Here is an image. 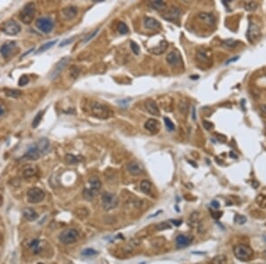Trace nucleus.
Returning a JSON list of instances; mask_svg holds the SVG:
<instances>
[{"label": "nucleus", "instance_id": "1", "mask_svg": "<svg viewBox=\"0 0 266 264\" xmlns=\"http://www.w3.org/2000/svg\"><path fill=\"white\" fill-rule=\"evenodd\" d=\"M92 114L100 119H108L113 116V111L104 104L98 102H92L91 104Z\"/></svg>", "mask_w": 266, "mask_h": 264}, {"label": "nucleus", "instance_id": "2", "mask_svg": "<svg viewBox=\"0 0 266 264\" xmlns=\"http://www.w3.org/2000/svg\"><path fill=\"white\" fill-rule=\"evenodd\" d=\"M35 14H36L35 4L32 2L28 3L20 13V20L24 24H30L33 21Z\"/></svg>", "mask_w": 266, "mask_h": 264}, {"label": "nucleus", "instance_id": "3", "mask_svg": "<svg viewBox=\"0 0 266 264\" xmlns=\"http://www.w3.org/2000/svg\"><path fill=\"white\" fill-rule=\"evenodd\" d=\"M233 253L237 259L241 262H249L253 256V250L248 246L245 245H237L233 249Z\"/></svg>", "mask_w": 266, "mask_h": 264}, {"label": "nucleus", "instance_id": "4", "mask_svg": "<svg viewBox=\"0 0 266 264\" xmlns=\"http://www.w3.org/2000/svg\"><path fill=\"white\" fill-rule=\"evenodd\" d=\"M59 239L63 245H71L79 239V233L75 229H67L60 233Z\"/></svg>", "mask_w": 266, "mask_h": 264}, {"label": "nucleus", "instance_id": "5", "mask_svg": "<svg viewBox=\"0 0 266 264\" xmlns=\"http://www.w3.org/2000/svg\"><path fill=\"white\" fill-rule=\"evenodd\" d=\"M101 200H102V206L106 211H110L116 208L119 203L117 196L115 194L109 192H105L102 195Z\"/></svg>", "mask_w": 266, "mask_h": 264}, {"label": "nucleus", "instance_id": "6", "mask_svg": "<svg viewBox=\"0 0 266 264\" xmlns=\"http://www.w3.org/2000/svg\"><path fill=\"white\" fill-rule=\"evenodd\" d=\"M44 196H45L44 191L41 188H31L30 189H28V191L27 193L28 201L30 204L40 203L41 201L44 200Z\"/></svg>", "mask_w": 266, "mask_h": 264}, {"label": "nucleus", "instance_id": "7", "mask_svg": "<svg viewBox=\"0 0 266 264\" xmlns=\"http://www.w3.org/2000/svg\"><path fill=\"white\" fill-rule=\"evenodd\" d=\"M36 28L44 34H49L53 29L54 23L52 20L48 17H42L36 20Z\"/></svg>", "mask_w": 266, "mask_h": 264}, {"label": "nucleus", "instance_id": "8", "mask_svg": "<svg viewBox=\"0 0 266 264\" xmlns=\"http://www.w3.org/2000/svg\"><path fill=\"white\" fill-rule=\"evenodd\" d=\"M21 29L20 24L13 20H9L1 27L2 31L8 36H15L21 31Z\"/></svg>", "mask_w": 266, "mask_h": 264}, {"label": "nucleus", "instance_id": "9", "mask_svg": "<svg viewBox=\"0 0 266 264\" xmlns=\"http://www.w3.org/2000/svg\"><path fill=\"white\" fill-rule=\"evenodd\" d=\"M69 60H70L69 57H64L61 60H59L58 63L55 65V67L51 71L50 75H49V77L51 80L56 79L60 75V73L64 70V68L66 67L67 63L69 62Z\"/></svg>", "mask_w": 266, "mask_h": 264}, {"label": "nucleus", "instance_id": "10", "mask_svg": "<svg viewBox=\"0 0 266 264\" xmlns=\"http://www.w3.org/2000/svg\"><path fill=\"white\" fill-rule=\"evenodd\" d=\"M247 37L249 42L251 43L256 42L257 39H259V37H261V31L258 26L253 22H250L248 32H247Z\"/></svg>", "mask_w": 266, "mask_h": 264}, {"label": "nucleus", "instance_id": "11", "mask_svg": "<svg viewBox=\"0 0 266 264\" xmlns=\"http://www.w3.org/2000/svg\"><path fill=\"white\" fill-rule=\"evenodd\" d=\"M167 62L171 66H180L182 65V57L178 51L170 52L167 55Z\"/></svg>", "mask_w": 266, "mask_h": 264}, {"label": "nucleus", "instance_id": "12", "mask_svg": "<svg viewBox=\"0 0 266 264\" xmlns=\"http://www.w3.org/2000/svg\"><path fill=\"white\" fill-rule=\"evenodd\" d=\"M16 46V42L15 41H6L1 47H0V53L1 55L6 59L8 58L11 55L12 52Z\"/></svg>", "mask_w": 266, "mask_h": 264}, {"label": "nucleus", "instance_id": "13", "mask_svg": "<svg viewBox=\"0 0 266 264\" xmlns=\"http://www.w3.org/2000/svg\"><path fill=\"white\" fill-rule=\"evenodd\" d=\"M180 15H181V10L180 9L177 8V7H171L163 15V18L166 21L176 22V21H177L179 20Z\"/></svg>", "mask_w": 266, "mask_h": 264}, {"label": "nucleus", "instance_id": "14", "mask_svg": "<svg viewBox=\"0 0 266 264\" xmlns=\"http://www.w3.org/2000/svg\"><path fill=\"white\" fill-rule=\"evenodd\" d=\"M77 13H78L77 7L73 6H66L65 8L62 9V11H61L62 17H63V19H64L65 21H71V20H73V19L75 18V16L77 15Z\"/></svg>", "mask_w": 266, "mask_h": 264}, {"label": "nucleus", "instance_id": "15", "mask_svg": "<svg viewBox=\"0 0 266 264\" xmlns=\"http://www.w3.org/2000/svg\"><path fill=\"white\" fill-rule=\"evenodd\" d=\"M40 156H41V154L39 152L36 145H33L28 149V151L26 152L25 155L22 157V159L32 160L33 161V160H37L40 157Z\"/></svg>", "mask_w": 266, "mask_h": 264}, {"label": "nucleus", "instance_id": "16", "mask_svg": "<svg viewBox=\"0 0 266 264\" xmlns=\"http://www.w3.org/2000/svg\"><path fill=\"white\" fill-rule=\"evenodd\" d=\"M145 108H146V111L151 115L156 116V117L160 116V111H159L158 106L154 101H152V100L146 101L145 102Z\"/></svg>", "mask_w": 266, "mask_h": 264}, {"label": "nucleus", "instance_id": "17", "mask_svg": "<svg viewBox=\"0 0 266 264\" xmlns=\"http://www.w3.org/2000/svg\"><path fill=\"white\" fill-rule=\"evenodd\" d=\"M145 128L152 134H157L160 130V123L156 119L150 118L145 124Z\"/></svg>", "mask_w": 266, "mask_h": 264}, {"label": "nucleus", "instance_id": "18", "mask_svg": "<svg viewBox=\"0 0 266 264\" xmlns=\"http://www.w3.org/2000/svg\"><path fill=\"white\" fill-rule=\"evenodd\" d=\"M192 237H187L184 235H179L176 239V245L177 248H184L188 247L191 244Z\"/></svg>", "mask_w": 266, "mask_h": 264}, {"label": "nucleus", "instance_id": "19", "mask_svg": "<svg viewBox=\"0 0 266 264\" xmlns=\"http://www.w3.org/2000/svg\"><path fill=\"white\" fill-rule=\"evenodd\" d=\"M127 168H128V171L130 172V173L134 175V176L140 175L143 173V168L140 165V164L137 162H131L128 165Z\"/></svg>", "mask_w": 266, "mask_h": 264}, {"label": "nucleus", "instance_id": "20", "mask_svg": "<svg viewBox=\"0 0 266 264\" xmlns=\"http://www.w3.org/2000/svg\"><path fill=\"white\" fill-rule=\"evenodd\" d=\"M144 25L146 29H156L161 27V23L154 18L146 17L144 19Z\"/></svg>", "mask_w": 266, "mask_h": 264}, {"label": "nucleus", "instance_id": "21", "mask_svg": "<svg viewBox=\"0 0 266 264\" xmlns=\"http://www.w3.org/2000/svg\"><path fill=\"white\" fill-rule=\"evenodd\" d=\"M49 141L46 139V138H42L41 140L38 141L37 144H36V147L39 150V152L42 155H45V154L48 152L49 150Z\"/></svg>", "mask_w": 266, "mask_h": 264}, {"label": "nucleus", "instance_id": "22", "mask_svg": "<svg viewBox=\"0 0 266 264\" xmlns=\"http://www.w3.org/2000/svg\"><path fill=\"white\" fill-rule=\"evenodd\" d=\"M22 214L25 217V219H27L28 221H30V222L36 221L38 218L37 213L32 208H25V209H23L22 210Z\"/></svg>", "mask_w": 266, "mask_h": 264}, {"label": "nucleus", "instance_id": "23", "mask_svg": "<svg viewBox=\"0 0 266 264\" xmlns=\"http://www.w3.org/2000/svg\"><path fill=\"white\" fill-rule=\"evenodd\" d=\"M199 19L201 21H203L204 23H206V24H208L209 26L214 25L215 22H216L215 17L212 14H206V13L200 14H199Z\"/></svg>", "mask_w": 266, "mask_h": 264}, {"label": "nucleus", "instance_id": "24", "mask_svg": "<svg viewBox=\"0 0 266 264\" xmlns=\"http://www.w3.org/2000/svg\"><path fill=\"white\" fill-rule=\"evenodd\" d=\"M167 48H168V43L165 40H163V41L160 43L156 47L149 49V51L151 52H153V53H154V54H161V53H162V52L166 51Z\"/></svg>", "mask_w": 266, "mask_h": 264}, {"label": "nucleus", "instance_id": "25", "mask_svg": "<svg viewBox=\"0 0 266 264\" xmlns=\"http://www.w3.org/2000/svg\"><path fill=\"white\" fill-rule=\"evenodd\" d=\"M89 183H90V185H91L90 188H92V190H94L95 192H98L100 188H101V185H102V184H101V181H100V180L99 179V178L93 177L92 179H90Z\"/></svg>", "mask_w": 266, "mask_h": 264}, {"label": "nucleus", "instance_id": "26", "mask_svg": "<svg viewBox=\"0 0 266 264\" xmlns=\"http://www.w3.org/2000/svg\"><path fill=\"white\" fill-rule=\"evenodd\" d=\"M149 6L154 9V10H162L166 7V3L162 1V0H154V1H151L149 3Z\"/></svg>", "mask_w": 266, "mask_h": 264}, {"label": "nucleus", "instance_id": "27", "mask_svg": "<svg viewBox=\"0 0 266 264\" xmlns=\"http://www.w3.org/2000/svg\"><path fill=\"white\" fill-rule=\"evenodd\" d=\"M140 189H141V191L143 193L149 195L150 193H151V190H152V184H151V182L148 181H146V180L142 181L141 183H140Z\"/></svg>", "mask_w": 266, "mask_h": 264}, {"label": "nucleus", "instance_id": "28", "mask_svg": "<svg viewBox=\"0 0 266 264\" xmlns=\"http://www.w3.org/2000/svg\"><path fill=\"white\" fill-rule=\"evenodd\" d=\"M65 160H66V164H68V165H75V164L80 162L82 160V158L80 157L73 155V154H67L65 157Z\"/></svg>", "mask_w": 266, "mask_h": 264}, {"label": "nucleus", "instance_id": "29", "mask_svg": "<svg viewBox=\"0 0 266 264\" xmlns=\"http://www.w3.org/2000/svg\"><path fill=\"white\" fill-rule=\"evenodd\" d=\"M96 193H97V192H95L94 190H92V188H86L83 189V196L85 200H87V201H91V200H92V199L94 198V196H95V195H96Z\"/></svg>", "mask_w": 266, "mask_h": 264}, {"label": "nucleus", "instance_id": "30", "mask_svg": "<svg viewBox=\"0 0 266 264\" xmlns=\"http://www.w3.org/2000/svg\"><path fill=\"white\" fill-rule=\"evenodd\" d=\"M57 42H58V40L55 39V40H52V41H50V42H47L45 43V44H44L43 45H41V46L39 47V49L36 52V53H40V52H43L47 51L48 49L51 48V47H52V46H53V45H54Z\"/></svg>", "mask_w": 266, "mask_h": 264}, {"label": "nucleus", "instance_id": "31", "mask_svg": "<svg viewBox=\"0 0 266 264\" xmlns=\"http://www.w3.org/2000/svg\"><path fill=\"white\" fill-rule=\"evenodd\" d=\"M212 264H226L227 263V258L225 255H216L215 256L212 261Z\"/></svg>", "mask_w": 266, "mask_h": 264}, {"label": "nucleus", "instance_id": "32", "mask_svg": "<svg viewBox=\"0 0 266 264\" xmlns=\"http://www.w3.org/2000/svg\"><path fill=\"white\" fill-rule=\"evenodd\" d=\"M44 113V111H39V112L36 115V117L34 118L33 119V123H32V127L36 128L38 126V125L40 124L42 118H43Z\"/></svg>", "mask_w": 266, "mask_h": 264}, {"label": "nucleus", "instance_id": "33", "mask_svg": "<svg viewBox=\"0 0 266 264\" xmlns=\"http://www.w3.org/2000/svg\"><path fill=\"white\" fill-rule=\"evenodd\" d=\"M36 170L35 167H32V166H28L27 167L25 170L23 171V176L25 178H29V177H32L33 175L36 174Z\"/></svg>", "mask_w": 266, "mask_h": 264}, {"label": "nucleus", "instance_id": "34", "mask_svg": "<svg viewBox=\"0 0 266 264\" xmlns=\"http://www.w3.org/2000/svg\"><path fill=\"white\" fill-rule=\"evenodd\" d=\"M244 8L246 11L248 12H251V11H254L257 8V4L254 1H249V2H246L244 4Z\"/></svg>", "mask_w": 266, "mask_h": 264}, {"label": "nucleus", "instance_id": "35", "mask_svg": "<svg viewBox=\"0 0 266 264\" xmlns=\"http://www.w3.org/2000/svg\"><path fill=\"white\" fill-rule=\"evenodd\" d=\"M5 93H6V95H7L9 97H13V98H17L21 95V92L16 89H6Z\"/></svg>", "mask_w": 266, "mask_h": 264}, {"label": "nucleus", "instance_id": "36", "mask_svg": "<svg viewBox=\"0 0 266 264\" xmlns=\"http://www.w3.org/2000/svg\"><path fill=\"white\" fill-rule=\"evenodd\" d=\"M256 203L262 208H266V196L264 195H259L256 197Z\"/></svg>", "mask_w": 266, "mask_h": 264}, {"label": "nucleus", "instance_id": "37", "mask_svg": "<svg viewBox=\"0 0 266 264\" xmlns=\"http://www.w3.org/2000/svg\"><path fill=\"white\" fill-rule=\"evenodd\" d=\"M81 254H82V255L83 256L90 257V256H94L96 255V254H98V252L95 251V250L92 249V248H86V249H84V250L82 251Z\"/></svg>", "mask_w": 266, "mask_h": 264}, {"label": "nucleus", "instance_id": "38", "mask_svg": "<svg viewBox=\"0 0 266 264\" xmlns=\"http://www.w3.org/2000/svg\"><path fill=\"white\" fill-rule=\"evenodd\" d=\"M234 222H236L237 224L242 225V224L246 223V222H247V217L244 216V215H241V214H236L234 216Z\"/></svg>", "mask_w": 266, "mask_h": 264}, {"label": "nucleus", "instance_id": "39", "mask_svg": "<svg viewBox=\"0 0 266 264\" xmlns=\"http://www.w3.org/2000/svg\"><path fill=\"white\" fill-rule=\"evenodd\" d=\"M118 31L119 33L122 35L127 34L129 32V28L128 26L125 24L124 22H120L119 25H118Z\"/></svg>", "mask_w": 266, "mask_h": 264}, {"label": "nucleus", "instance_id": "40", "mask_svg": "<svg viewBox=\"0 0 266 264\" xmlns=\"http://www.w3.org/2000/svg\"><path fill=\"white\" fill-rule=\"evenodd\" d=\"M197 57H198V60L202 61V62H208V60H209V57L205 53V52L200 51L199 52H198Z\"/></svg>", "mask_w": 266, "mask_h": 264}, {"label": "nucleus", "instance_id": "41", "mask_svg": "<svg viewBox=\"0 0 266 264\" xmlns=\"http://www.w3.org/2000/svg\"><path fill=\"white\" fill-rule=\"evenodd\" d=\"M38 246H39V240H38V239H35V240H33V241L31 242V244H30V247L33 249L35 254H37V253L40 251Z\"/></svg>", "mask_w": 266, "mask_h": 264}, {"label": "nucleus", "instance_id": "42", "mask_svg": "<svg viewBox=\"0 0 266 264\" xmlns=\"http://www.w3.org/2000/svg\"><path fill=\"white\" fill-rule=\"evenodd\" d=\"M79 74H80V68L75 67V66L71 68V69H70V76L73 77L74 79L77 78L78 76H79Z\"/></svg>", "mask_w": 266, "mask_h": 264}, {"label": "nucleus", "instance_id": "43", "mask_svg": "<svg viewBox=\"0 0 266 264\" xmlns=\"http://www.w3.org/2000/svg\"><path fill=\"white\" fill-rule=\"evenodd\" d=\"M164 123H165V126H166L167 129H168L169 131H173L175 129L174 124H173V122L169 119V118H164Z\"/></svg>", "mask_w": 266, "mask_h": 264}, {"label": "nucleus", "instance_id": "44", "mask_svg": "<svg viewBox=\"0 0 266 264\" xmlns=\"http://www.w3.org/2000/svg\"><path fill=\"white\" fill-rule=\"evenodd\" d=\"M239 42L238 41H235V40H233V39H227L225 41V45L229 47V48H234L235 46L238 45Z\"/></svg>", "mask_w": 266, "mask_h": 264}, {"label": "nucleus", "instance_id": "45", "mask_svg": "<svg viewBox=\"0 0 266 264\" xmlns=\"http://www.w3.org/2000/svg\"><path fill=\"white\" fill-rule=\"evenodd\" d=\"M28 81H29L28 77L26 76V75H23V76H21V77H20L19 82H18V85H20V86H24V85H26L28 83Z\"/></svg>", "mask_w": 266, "mask_h": 264}, {"label": "nucleus", "instance_id": "46", "mask_svg": "<svg viewBox=\"0 0 266 264\" xmlns=\"http://www.w3.org/2000/svg\"><path fill=\"white\" fill-rule=\"evenodd\" d=\"M157 230H167V229H171V226L169 224V222H162V223H160L156 226Z\"/></svg>", "mask_w": 266, "mask_h": 264}, {"label": "nucleus", "instance_id": "47", "mask_svg": "<svg viewBox=\"0 0 266 264\" xmlns=\"http://www.w3.org/2000/svg\"><path fill=\"white\" fill-rule=\"evenodd\" d=\"M131 50L133 51V52L136 54V55H139V51H140V49H139V46L136 44L135 42H131Z\"/></svg>", "mask_w": 266, "mask_h": 264}, {"label": "nucleus", "instance_id": "48", "mask_svg": "<svg viewBox=\"0 0 266 264\" xmlns=\"http://www.w3.org/2000/svg\"><path fill=\"white\" fill-rule=\"evenodd\" d=\"M202 125H203V127L205 128L206 130H208V131H210V130H212V129L214 128V124L211 123V122H209V121L204 120Z\"/></svg>", "mask_w": 266, "mask_h": 264}, {"label": "nucleus", "instance_id": "49", "mask_svg": "<svg viewBox=\"0 0 266 264\" xmlns=\"http://www.w3.org/2000/svg\"><path fill=\"white\" fill-rule=\"evenodd\" d=\"M215 135H216V140H217L219 142H221V143H224V142H225L227 141V138H226V136H225V135H224V134H216Z\"/></svg>", "mask_w": 266, "mask_h": 264}, {"label": "nucleus", "instance_id": "50", "mask_svg": "<svg viewBox=\"0 0 266 264\" xmlns=\"http://www.w3.org/2000/svg\"><path fill=\"white\" fill-rule=\"evenodd\" d=\"M98 32H99V29H95V30H94V31L92 32V34L89 35V36H88L87 37H85V39L83 40V43H86V42H88V41H90L91 39H92V38H93V37H95V36L97 35V33H98Z\"/></svg>", "mask_w": 266, "mask_h": 264}, {"label": "nucleus", "instance_id": "51", "mask_svg": "<svg viewBox=\"0 0 266 264\" xmlns=\"http://www.w3.org/2000/svg\"><path fill=\"white\" fill-rule=\"evenodd\" d=\"M75 40V37H71V38H67V39H65V40H63L62 42H61V44L59 45V46L61 47V46H65V45H67L68 44H71V43L73 42Z\"/></svg>", "mask_w": 266, "mask_h": 264}, {"label": "nucleus", "instance_id": "52", "mask_svg": "<svg viewBox=\"0 0 266 264\" xmlns=\"http://www.w3.org/2000/svg\"><path fill=\"white\" fill-rule=\"evenodd\" d=\"M211 205H212V207L215 208V209H218V208L220 207V204H219L218 201H216V200H213V201L211 202Z\"/></svg>", "mask_w": 266, "mask_h": 264}, {"label": "nucleus", "instance_id": "53", "mask_svg": "<svg viewBox=\"0 0 266 264\" xmlns=\"http://www.w3.org/2000/svg\"><path fill=\"white\" fill-rule=\"evenodd\" d=\"M239 59V56H236V57H234L233 59H231V60H227L226 62H225V64H229V63H231V62H233V61H236V60Z\"/></svg>", "mask_w": 266, "mask_h": 264}, {"label": "nucleus", "instance_id": "54", "mask_svg": "<svg viewBox=\"0 0 266 264\" xmlns=\"http://www.w3.org/2000/svg\"><path fill=\"white\" fill-rule=\"evenodd\" d=\"M171 222H172L174 225H176V226H179V225H181V224H182V222H181V221H176V220H172V221H171Z\"/></svg>", "mask_w": 266, "mask_h": 264}, {"label": "nucleus", "instance_id": "55", "mask_svg": "<svg viewBox=\"0 0 266 264\" xmlns=\"http://www.w3.org/2000/svg\"><path fill=\"white\" fill-rule=\"evenodd\" d=\"M260 110H261V111H262L264 114L266 115V105H262V106L260 107Z\"/></svg>", "mask_w": 266, "mask_h": 264}, {"label": "nucleus", "instance_id": "56", "mask_svg": "<svg viewBox=\"0 0 266 264\" xmlns=\"http://www.w3.org/2000/svg\"><path fill=\"white\" fill-rule=\"evenodd\" d=\"M230 156H231L232 157H233V158H238V155H236L233 151H231V152H230Z\"/></svg>", "mask_w": 266, "mask_h": 264}, {"label": "nucleus", "instance_id": "57", "mask_svg": "<svg viewBox=\"0 0 266 264\" xmlns=\"http://www.w3.org/2000/svg\"><path fill=\"white\" fill-rule=\"evenodd\" d=\"M3 112H4V110H3V108L0 106V117H1V115L3 114Z\"/></svg>", "mask_w": 266, "mask_h": 264}, {"label": "nucleus", "instance_id": "58", "mask_svg": "<svg viewBox=\"0 0 266 264\" xmlns=\"http://www.w3.org/2000/svg\"><path fill=\"white\" fill-rule=\"evenodd\" d=\"M192 78H198L199 77V76H195V77H191Z\"/></svg>", "mask_w": 266, "mask_h": 264}, {"label": "nucleus", "instance_id": "59", "mask_svg": "<svg viewBox=\"0 0 266 264\" xmlns=\"http://www.w3.org/2000/svg\"><path fill=\"white\" fill-rule=\"evenodd\" d=\"M1 201H2V196H0V202H1Z\"/></svg>", "mask_w": 266, "mask_h": 264}, {"label": "nucleus", "instance_id": "60", "mask_svg": "<svg viewBox=\"0 0 266 264\" xmlns=\"http://www.w3.org/2000/svg\"><path fill=\"white\" fill-rule=\"evenodd\" d=\"M37 264H44V263H41V262H39V263H37Z\"/></svg>", "mask_w": 266, "mask_h": 264}]
</instances>
